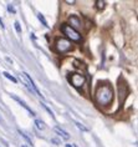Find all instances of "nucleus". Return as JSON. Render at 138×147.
I'll return each mask as SVG.
<instances>
[{"instance_id":"nucleus-1","label":"nucleus","mask_w":138,"mask_h":147,"mask_svg":"<svg viewBox=\"0 0 138 147\" xmlns=\"http://www.w3.org/2000/svg\"><path fill=\"white\" fill-rule=\"evenodd\" d=\"M113 97H115V92L111 85H108V84H100L96 87L95 101L98 106H102V107L110 106L112 104V101H113Z\"/></svg>"},{"instance_id":"nucleus-2","label":"nucleus","mask_w":138,"mask_h":147,"mask_svg":"<svg viewBox=\"0 0 138 147\" xmlns=\"http://www.w3.org/2000/svg\"><path fill=\"white\" fill-rule=\"evenodd\" d=\"M55 49L59 54H66L74 50V44L66 38H59L55 41Z\"/></svg>"},{"instance_id":"nucleus-3","label":"nucleus","mask_w":138,"mask_h":147,"mask_svg":"<svg viewBox=\"0 0 138 147\" xmlns=\"http://www.w3.org/2000/svg\"><path fill=\"white\" fill-rule=\"evenodd\" d=\"M61 31L64 32L65 35H66V39H68L71 41H76V42H80V41H82V36L81 34L77 31V30H75V29H72L70 25H66V24H62L61 25Z\"/></svg>"},{"instance_id":"nucleus-4","label":"nucleus","mask_w":138,"mask_h":147,"mask_svg":"<svg viewBox=\"0 0 138 147\" xmlns=\"http://www.w3.org/2000/svg\"><path fill=\"white\" fill-rule=\"evenodd\" d=\"M20 78H21V81H23V84H24V85L27 87L29 90L31 91V92L36 94V95H38V96H39L40 98H44L42 94L40 92V90L38 89V86L35 85L34 80H32V79L30 78V75H29V74H26V72H23V74H21V75H20Z\"/></svg>"},{"instance_id":"nucleus-5","label":"nucleus","mask_w":138,"mask_h":147,"mask_svg":"<svg viewBox=\"0 0 138 147\" xmlns=\"http://www.w3.org/2000/svg\"><path fill=\"white\" fill-rule=\"evenodd\" d=\"M68 82L71 84L74 87H76V89H81V87L85 85L86 82V78L83 75H81V74H70L68 75Z\"/></svg>"},{"instance_id":"nucleus-6","label":"nucleus","mask_w":138,"mask_h":147,"mask_svg":"<svg viewBox=\"0 0 138 147\" xmlns=\"http://www.w3.org/2000/svg\"><path fill=\"white\" fill-rule=\"evenodd\" d=\"M68 24H70V26L72 29H75V30L82 26L81 20H80L78 16H76V15H70V18H68Z\"/></svg>"},{"instance_id":"nucleus-7","label":"nucleus","mask_w":138,"mask_h":147,"mask_svg":"<svg viewBox=\"0 0 138 147\" xmlns=\"http://www.w3.org/2000/svg\"><path fill=\"white\" fill-rule=\"evenodd\" d=\"M10 96H11V98H13V100H15L16 102H17V104H19L20 106H21V107H23V109H25V110H26V111L29 112V113H30V115L31 116H35V112L34 111H32V110L30 109V107H29V106H27V104H26V102H24L23 100H21V98L20 97H17V96H15V95H10Z\"/></svg>"},{"instance_id":"nucleus-8","label":"nucleus","mask_w":138,"mask_h":147,"mask_svg":"<svg viewBox=\"0 0 138 147\" xmlns=\"http://www.w3.org/2000/svg\"><path fill=\"white\" fill-rule=\"evenodd\" d=\"M54 131H55L59 136H61L62 138H65V140H68V138H70V135H68L65 130H62L61 127H59V126H55V127H54Z\"/></svg>"},{"instance_id":"nucleus-9","label":"nucleus","mask_w":138,"mask_h":147,"mask_svg":"<svg viewBox=\"0 0 138 147\" xmlns=\"http://www.w3.org/2000/svg\"><path fill=\"white\" fill-rule=\"evenodd\" d=\"M35 126H36V128H39V130H45L46 128L45 122H44L42 120H39V119L35 120Z\"/></svg>"},{"instance_id":"nucleus-10","label":"nucleus","mask_w":138,"mask_h":147,"mask_svg":"<svg viewBox=\"0 0 138 147\" xmlns=\"http://www.w3.org/2000/svg\"><path fill=\"white\" fill-rule=\"evenodd\" d=\"M19 134H20V136H21V137H23V138L25 140V141L27 142V145H30V146H34V143H32V141H31V138L29 137V136H27L26 134H25V132H23L21 130H19Z\"/></svg>"},{"instance_id":"nucleus-11","label":"nucleus","mask_w":138,"mask_h":147,"mask_svg":"<svg viewBox=\"0 0 138 147\" xmlns=\"http://www.w3.org/2000/svg\"><path fill=\"white\" fill-rule=\"evenodd\" d=\"M95 5L98 10H103L105 8H106V1H105V0H96Z\"/></svg>"},{"instance_id":"nucleus-12","label":"nucleus","mask_w":138,"mask_h":147,"mask_svg":"<svg viewBox=\"0 0 138 147\" xmlns=\"http://www.w3.org/2000/svg\"><path fill=\"white\" fill-rule=\"evenodd\" d=\"M40 105H41V107H42L44 110H45V111H48V112H49V115H50V116H51V117H52V119H55V115H54L52 110H51V109H50V107H49V106H46V104H44V102H41V104H40Z\"/></svg>"},{"instance_id":"nucleus-13","label":"nucleus","mask_w":138,"mask_h":147,"mask_svg":"<svg viewBox=\"0 0 138 147\" xmlns=\"http://www.w3.org/2000/svg\"><path fill=\"white\" fill-rule=\"evenodd\" d=\"M3 75H4V76H5V78H6V79H9V80H10V81H13V82H17V80H16V78H14V76H13V75H10V74H9V72H6V71H5L4 74H3Z\"/></svg>"},{"instance_id":"nucleus-14","label":"nucleus","mask_w":138,"mask_h":147,"mask_svg":"<svg viewBox=\"0 0 138 147\" xmlns=\"http://www.w3.org/2000/svg\"><path fill=\"white\" fill-rule=\"evenodd\" d=\"M38 18H39V20L42 23V25H45V26H48V21L45 20V18L42 16V14H40V13H39V14H38Z\"/></svg>"},{"instance_id":"nucleus-15","label":"nucleus","mask_w":138,"mask_h":147,"mask_svg":"<svg viewBox=\"0 0 138 147\" xmlns=\"http://www.w3.org/2000/svg\"><path fill=\"white\" fill-rule=\"evenodd\" d=\"M75 125H76V126H77V127H78L81 131H83V132H86V131H87V127L83 126V125H82L81 122H76V121H75Z\"/></svg>"},{"instance_id":"nucleus-16","label":"nucleus","mask_w":138,"mask_h":147,"mask_svg":"<svg viewBox=\"0 0 138 147\" xmlns=\"http://www.w3.org/2000/svg\"><path fill=\"white\" fill-rule=\"evenodd\" d=\"M14 28H15V30L19 32V34H21V26H20V24L17 23V21H15V23H14Z\"/></svg>"},{"instance_id":"nucleus-17","label":"nucleus","mask_w":138,"mask_h":147,"mask_svg":"<svg viewBox=\"0 0 138 147\" xmlns=\"http://www.w3.org/2000/svg\"><path fill=\"white\" fill-rule=\"evenodd\" d=\"M51 142L54 143V145H60V140H59V138H56V137L51 138Z\"/></svg>"},{"instance_id":"nucleus-18","label":"nucleus","mask_w":138,"mask_h":147,"mask_svg":"<svg viewBox=\"0 0 138 147\" xmlns=\"http://www.w3.org/2000/svg\"><path fill=\"white\" fill-rule=\"evenodd\" d=\"M8 10H9L10 13H15V9H14L11 5H8Z\"/></svg>"},{"instance_id":"nucleus-19","label":"nucleus","mask_w":138,"mask_h":147,"mask_svg":"<svg viewBox=\"0 0 138 147\" xmlns=\"http://www.w3.org/2000/svg\"><path fill=\"white\" fill-rule=\"evenodd\" d=\"M75 3L76 1H72V0H66V4H71L72 5V4H75Z\"/></svg>"},{"instance_id":"nucleus-20","label":"nucleus","mask_w":138,"mask_h":147,"mask_svg":"<svg viewBox=\"0 0 138 147\" xmlns=\"http://www.w3.org/2000/svg\"><path fill=\"white\" fill-rule=\"evenodd\" d=\"M65 147H72L71 145H66V146H65Z\"/></svg>"},{"instance_id":"nucleus-21","label":"nucleus","mask_w":138,"mask_h":147,"mask_svg":"<svg viewBox=\"0 0 138 147\" xmlns=\"http://www.w3.org/2000/svg\"><path fill=\"white\" fill-rule=\"evenodd\" d=\"M21 147H26V146H21Z\"/></svg>"},{"instance_id":"nucleus-22","label":"nucleus","mask_w":138,"mask_h":147,"mask_svg":"<svg viewBox=\"0 0 138 147\" xmlns=\"http://www.w3.org/2000/svg\"><path fill=\"white\" fill-rule=\"evenodd\" d=\"M74 147H77V146H76V145H75V146H74Z\"/></svg>"}]
</instances>
